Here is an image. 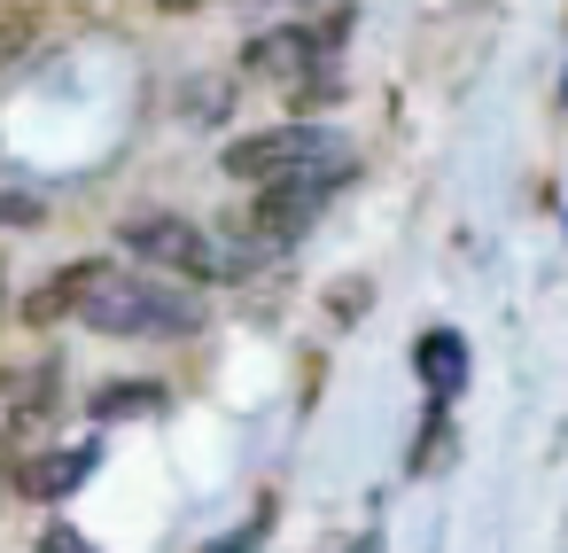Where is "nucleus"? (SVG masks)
Returning <instances> with one entry per match:
<instances>
[{
    "instance_id": "f257e3e1",
    "label": "nucleus",
    "mask_w": 568,
    "mask_h": 553,
    "mask_svg": "<svg viewBox=\"0 0 568 553\" xmlns=\"http://www.w3.org/2000/svg\"><path fill=\"white\" fill-rule=\"evenodd\" d=\"M24 320H32V328L87 320V328H102V335L141 343V335H195V328H203V304H195L187 289H172V281L133 273V265L79 258V265H63L48 289L24 296Z\"/></svg>"
},
{
    "instance_id": "f03ea898",
    "label": "nucleus",
    "mask_w": 568,
    "mask_h": 553,
    "mask_svg": "<svg viewBox=\"0 0 568 553\" xmlns=\"http://www.w3.org/2000/svg\"><path fill=\"white\" fill-rule=\"evenodd\" d=\"M226 172H234V180H257V188H288V180L343 188L358 164H351L343 133H327V125H273V133L234 141V149H226Z\"/></svg>"
},
{
    "instance_id": "7ed1b4c3",
    "label": "nucleus",
    "mask_w": 568,
    "mask_h": 553,
    "mask_svg": "<svg viewBox=\"0 0 568 553\" xmlns=\"http://www.w3.org/2000/svg\"><path fill=\"white\" fill-rule=\"evenodd\" d=\"M335 40L343 24H281V32H257L242 71L265 79V87H296V94H335Z\"/></svg>"
},
{
    "instance_id": "20e7f679",
    "label": "nucleus",
    "mask_w": 568,
    "mask_h": 553,
    "mask_svg": "<svg viewBox=\"0 0 568 553\" xmlns=\"http://www.w3.org/2000/svg\"><path fill=\"white\" fill-rule=\"evenodd\" d=\"M133 258H149V265H172V273H187V281H226V273H250V258L242 250H226V242H211L195 219H172V211H149V219H125V234H118Z\"/></svg>"
},
{
    "instance_id": "39448f33",
    "label": "nucleus",
    "mask_w": 568,
    "mask_h": 553,
    "mask_svg": "<svg viewBox=\"0 0 568 553\" xmlns=\"http://www.w3.org/2000/svg\"><path fill=\"white\" fill-rule=\"evenodd\" d=\"M94 475V444H55V452H17V491L24 499H71Z\"/></svg>"
},
{
    "instance_id": "423d86ee",
    "label": "nucleus",
    "mask_w": 568,
    "mask_h": 553,
    "mask_svg": "<svg viewBox=\"0 0 568 553\" xmlns=\"http://www.w3.org/2000/svg\"><path fill=\"white\" fill-rule=\"evenodd\" d=\"M48 413H55V366L40 374H9V382H0V436H9V444H24L32 429H48Z\"/></svg>"
},
{
    "instance_id": "0eeeda50",
    "label": "nucleus",
    "mask_w": 568,
    "mask_h": 553,
    "mask_svg": "<svg viewBox=\"0 0 568 553\" xmlns=\"http://www.w3.org/2000/svg\"><path fill=\"white\" fill-rule=\"evenodd\" d=\"M413 366H420V382H428V398H436V405L467 390V343H459L452 328H428V335L413 343Z\"/></svg>"
},
{
    "instance_id": "6e6552de",
    "label": "nucleus",
    "mask_w": 568,
    "mask_h": 553,
    "mask_svg": "<svg viewBox=\"0 0 568 553\" xmlns=\"http://www.w3.org/2000/svg\"><path fill=\"white\" fill-rule=\"evenodd\" d=\"M94 413H102V421H118V413H156V382H118V390L94 398Z\"/></svg>"
},
{
    "instance_id": "1a4fd4ad",
    "label": "nucleus",
    "mask_w": 568,
    "mask_h": 553,
    "mask_svg": "<svg viewBox=\"0 0 568 553\" xmlns=\"http://www.w3.org/2000/svg\"><path fill=\"white\" fill-rule=\"evenodd\" d=\"M32 553H94V545H87V537H79V530H71V522H48V530H40V545H32Z\"/></svg>"
},
{
    "instance_id": "9d476101",
    "label": "nucleus",
    "mask_w": 568,
    "mask_h": 553,
    "mask_svg": "<svg viewBox=\"0 0 568 553\" xmlns=\"http://www.w3.org/2000/svg\"><path fill=\"white\" fill-rule=\"evenodd\" d=\"M0 219H32V211H24V203H9V195H0Z\"/></svg>"
},
{
    "instance_id": "9b49d317",
    "label": "nucleus",
    "mask_w": 568,
    "mask_h": 553,
    "mask_svg": "<svg viewBox=\"0 0 568 553\" xmlns=\"http://www.w3.org/2000/svg\"><path fill=\"white\" fill-rule=\"evenodd\" d=\"M156 9H203V0H156Z\"/></svg>"
},
{
    "instance_id": "f8f14e48",
    "label": "nucleus",
    "mask_w": 568,
    "mask_h": 553,
    "mask_svg": "<svg viewBox=\"0 0 568 553\" xmlns=\"http://www.w3.org/2000/svg\"><path fill=\"white\" fill-rule=\"evenodd\" d=\"M0 304H9V281H0Z\"/></svg>"
}]
</instances>
